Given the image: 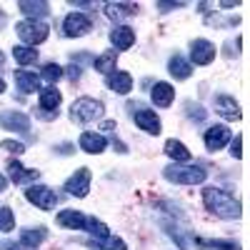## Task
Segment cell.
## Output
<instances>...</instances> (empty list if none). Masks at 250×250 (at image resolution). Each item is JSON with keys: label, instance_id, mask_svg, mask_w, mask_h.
<instances>
[{"label": "cell", "instance_id": "6da1fadb", "mask_svg": "<svg viewBox=\"0 0 250 250\" xmlns=\"http://www.w3.org/2000/svg\"><path fill=\"white\" fill-rule=\"evenodd\" d=\"M203 203L210 213H215L218 218L225 220H235L240 218V200L230 193V190H223V188H205L203 190Z\"/></svg>", "mask_w": 250, "mask_h": 250}, {"label": "cell", "instance_id": "7a4b0ae2", "mask_svg": "<svg viewBox=\"0 0 250 250\" xmlns=\"http://www.w3.org/2000/svg\"><path fill=\"white\" fill-rule=\"evenodd\" d=\"M163 175H165V180H170L175 185H200L208 178V173L203 168H198V165H180V163L168 165L163 170Z\"/></svg>", "mask_w": 250, "mask_h": 250}, {"label": "cell", "instance_id": "3957f363", "mask_svg": "<svg viewBox=\"0 0 250 250\" xmlns=\"http://www.w3.org/2000/svg\"><path fill=\"white\" fill-rule=\"evenodd\" d=\"M105 113V105L95 98H78L70 105V120L73 123H93Z\"/></svg>", "mask_w": 250, "mask_h": 250}, {"label": "cell", "instance_id": "277c9868", "mask_svg": "<svg viewBox=\"0 0 250 250\" xmlns=\"http://www.w3.org/2000/svg\"><path fill=\"white\" fill-rule=\"evenodd\" d=\"M15 30H18V38L23 40L25 45L35 48L38 43H43V40L48 38V30L50 28L45 23H40V20H23V23L15 25Z\"/></svg>", "mask_w": 250, "mask_h": 250}, {"label": "cell", "instance_id": "5b68a950", "mask_svg": "<svg viewBox=\"0 0 250 250\" xmlns=\"http://www.w3.org/2000/svg\"><path fill=\"white\" fill-rule=\"evenodd\" d=\"M128 110H130V115H133V120H135V125H138L140 130L150 133V135H158L160 133V118L155 115V110H145V108L135 105V103H130Z\"/></svg>", "mask_w": 250, "mask_h": 250}, {"label": "cell", "instance_id": "8992f818", "mask_svg": "<svg viewBox=\"0 0 250 250\" xmlns=\"http://www.w3.org/2000/svg\"><path fill=\"white\" fill-rule=\"evenodd\" d=\"M25 198H28L33 205H38L40 210H53L55 203H58L55 193L50 190L48 185H30L28 190H25Z\"/></svg>", "mask_w": 250, "mask_h": 250}, {"label": "cell", "instance_id": "52a82bcc", "mask_svg": "<svg viewBox=\"0 0 250 250\" xmlns=\"http://www.w3.org/2000/svg\"><path fill=\"white\" fill-rule=\"evenodd\" d=\"M90 18L88 15H83V13H70L65 20H62V33H65L68 38H80V35H85L90 33Z\"/></svg>", "mask_w": 250, "mask_h": 250}, {"label": "cell", "instance_id": "ba28073f", "mask_svg": "<svg viewBox=\"0 0 250 250\" xmlns=\"http://www.w3.org/2000/svg\"><path fill=\"white\" fill-rule=\"evenodd\" d=\"M90 168H80V170H75V175H70L68 178V183H65V190L70 193V195H75V198H85L88 195V190H90Z\"/></svg>", "mask_w": 250, "mask_h": 250}, {"label": "cell", "instance_id": "9c48e42d", "mask_svg": "<svg viewBox=\"0 0 250 250\" xmlns=\"http://www.w3.org/2000/svg\"><path fill=\"white\" fill-rule=\"evenodd\" d=\"M215 45L210 43V40H193L190 43V58L195 65H210V62L215 60Z\"/></svg>", "mask_w": 250, "mask_h": 250}, {"label": "cell", "instance_id": "30bf717a", "mask_svg": "<svg viewBox=\"0 0 250 250\" xmlns=\"http://www.w3.org/2000/svg\"><path fill=\"white\" fill-rule=\"evenodd\" d=\"M0 125L5 130H13V133H28L30 130V118L20 110H8L0 115Z\"/></svg>", "mask_w": 250, "mask_h": 250}, {"label": "cell", "instance_id": "8fae6325", "mask_svg": "<svg viewBox=\"0 0 250 250\" xmlns=\"http://www.w3.org/2000/svg\"><path fill=\"white\" fill-rule=\"evenodd\" d=\"M203 140H205V148L208 150H220L223 145L230 140V130H228V125H213V128L205 130Z\"/></svg>", "mask_w": 250, "mask_h": 250}, {"label": "cell", "instance_id": "7c38bea8", "mask_svg": "<svg viewBox=\"0 0 250 250\" xmlns=\"http://www.w3.org/2000/svg\"><path fill=\"white\" fill-rule=\"evenodd\" d=\"M215 113L223 115L225 120H240V108H238L235 98H230V95H218L215 98Z\"/></svg>", "mask_w": 250, "mask_h": 250}, {"label": "cell", "instance_id": "4fadbf2b", "mask_svg": "<svg viewBox=\"0 0 250 250\" xmlns=\"http://www.w3.org/2000/svg\"><path fill=\"white\" fill-rule=\"evenodd\" d=\"M110 43L118 48V50H128L133 43H135V30L128 28V25H118L110 30Z\"/></svg>", "mask_w": 250, "mask_h": 250}, {"label": "cell", "instance_id": "5bb4252c", "mask_svg": "<svg viewBox=\"0 0 250 250\" xmlns=\"http://www.w3.org/2000/svg\"><path fill=\"white\" fill-rule=\"evenodd\" d=\"M108 88L118 95H125V93H130L133 90V78L130 73H125V70H115L108 75Z\"/></svg>", "mask_w": 250, "mask_h": 250}, {"label": "cell", "instance_id": "9a60e30c", "mask_svg": "<svg viewBox=\"0 0 250 250\" xmlns=\"http://www.w3.org/2000/svg\"><path fill=\"white\" fill-rule=\"evenodd\" d=\"M8 178L13 183H30L40 178V170H25L18 160H8Z\"/></svg>", "mask_w": 250, "mask_h": 250}, {"label": "cell", "instance_id": "2e32d148", "mask_svg": "<svg viewBox=\"0 0 250 250\" xmlns=\"http://www.w3.org/2000/svg\"><path fill=\"white\" fill-rule=\"evenodd\" d=\"M150 98H153V103H155L158 108H168L170 103H173V98H175V90H173L170 83H155Z\"/></svg>", "mask_w": 250, "mask_h": 250}, {"label": "cell", "instance_id": "e0dca14e", "mask_svg": "<svg viewBox=\"0 0 250 250\" xmlns=\"http://www.w3.org/2000/svg\"><path fill=\"white\" fill-rule=\"evenodd\" d=\"M15 85L20 93H35L40 90V78L30 70H15Z\"/></svg>", "mask_w": 250, "mask_h": 250}, {"label": "cell", "instance_id": "ac0fdd59", "mask_svg": "<svg viewBox=\"0 0 250 250\" xmlns=\"http://www.w3.org/2000/svg\"><path fill=\"white\" fill-rule=\"evenodd\" d=\"M80 150H85L90 155H98L105 150V138L100 133H83L80 135Z\"/></svg>", "mask_w": 250, "mask_h": 250}, {"label": "cell", "instance_id": "d6986e66", "mask_svg": "<svg viewBox=\"0 0 250 250\" xmlns=\"http://www.w3.org/2000/svg\"><path fill=\"white\" fill-rule=\"evenodd\" d=\"M138 13L135 3H105V15L110 20H123V18H130Z\"/></svg>", "mask_w": 250, "mask_h": 250}, {"label": "cell", "instance_id": "ffe728a7", "mask_svg": "<svg viewBox=\"0 0 250 250\" xmlns=\"http://www.w3.org/2000/svg\"><path fill=\"white\" fill-rule=\"evenodd\" d=\"M60 100H62V95H60V90H55V85H48L40 90V108L48 113H58Z\"/></svg>", "mask_w": 250, "mask_h": 250}, {"label": "cell", "instance_id": "44dd1931", "mask_svg": "<svg viewBox=\"0 0 250 250\" xmlns=\"http://www.w3.org/2000/svg\"><path fill=\"white\" fill-rule=\"evenodd\" d=\"M45 228H25L23 233H20V245L28 248V250H35L40 243L45 240Z\"/></svg>", "mask_w": 250, "mask_h": 250}, {"label": "cell", "instance_id": "7402d4cb", "mask_svg": "<svg viewBox=\"0 0 250 250\" xmlns=\"http://www.w3.org/2000/svg\"><path fill=\"white\" fill-rule=\"evenodd\" d=\"M58 223L62 228H70V230H83V225H85V215L80 210H60L58 213Z\"/></svg>", "mask_w": 250, "mask_h": 250}, {"label": "cell", "instance_id": "603a6c76", "mask_svg": "<svg viewBox=\"0 0 250 250\" xmlns=\"http://www.w3.org/2000/svg\"><path fill=\"white\" fill-rule=\"evenodd\" d=\"M168 70H170V75H173L175 80H185V78H190V73H193L190 62H188L185 58H180V55H173V58H170Z\"/></svg>", "mask_w": 250, "mask_h": 250}, {"label": "cell", "instance_id": "cb8c5ba5", "mask_svg": "<svg viewBox=\"0 0 250 250\" xmlns=\"http://www.w3.org/2000/svg\"><path fill=\"white\" fill-rule=\"evenodd\" d=\"M18 8H20V13L30 15L33 20H35V18H45V15L50 13V5L43 3V0H38V3H30V0H20Z\"/></svg>", "mask_w": 250, "mask_h": 250}, {"label": "cell", "instance_id": "d4e9b609", "mask_svg": "<svg viewBox=\"0 0 250 250\" xmlns=\"http://www.w3.org/2000/svg\"><path fill=\"white\" fill-rule=\"evenodd\" d=\"M165 155L173 158L175 163H188V160H190V150H188L180 140H173V138L165 143Z\"/></svg>", "mask_w": 250, "mask_h": 250}, {"label": "cell", "instance_id": "484cf974", "mask_svg": "<svg viewBox=\"0 0 250 250\" xmlns=\"http://www.w3.org/2000/svg\"><path fill=\"white\" fill-rule=\"evenodd\" d=\"M115 62H118L115 50H105L100 58H95V60H93V65H95V70H98V73L110 75V73H115Z\"/></svg>", "mask_w": 250, "mask_h": 250}, {"label": "cell", "instance_id": "4316f807", "mask_svg": "<svg viewBox=\"0 0 250 250\" xmlns=\"http://www.w3.org/2000/svg\"><path fill=\"white\" fill-rule=\"evenodd\" d=\"M83 230H88V233L95 235V238H108V235H110V230H108L105 223L98 220V218H88V215H85V225H83Z\"/></svg>", "mask_w": 250, "mask_h": 250}, {"label": "cell", "instance_id": "83f0119b", "mask_svg": "<svg viewBox=\"0 0 250 250\" xmlns=\"http://www.w3.org/2000/svg\"><path fill=\"white\" fill-rule=\"evenodd\" d=\"M88 245L100 248V250H128V245H125L120 238H113V235H108V238H95V240H90Z\"/></svg>", "mask_w": 250, "mask_h": 250}, {"label": "cell", "instance_id": "f1b7e54d", "mask_svg": "<svg viewBox=\"0 0 250 250\" xmlns=\"http://www.w3.org/2000/svg\"><path fill=\"white\" fill-rule=\"evenodd\" d=\"M13 55H15V60L20 62V65H30V62L38 60V50L30 48V45H15Z\"/></svg>", "mask_w": 250, "mask_h": 250}, {"label": "cell", "instance_id": "f546056e", "mask_svg": "<svg viewBox=\"0 0 250 250\" xmlns=\"http://www.w3.org/2000/svg\"><path fill=\"white\" fill-rule=\"evenodd\" d=\"M198 245L203 248H213V250H240L238 243H230V240H203V238H195Z\"/></svg>", "mask_w": 250, "mask_h": 250}, {"label": "cell", "instance_id": "4dcf8cb0", "mask_svg": "<svg viewBox=\"0 0 250 250\" xmlns=\"http://www.w3.org/2000/svg\"><path fill=\"white\" fill-rule=\"evenodd\" d=\"M43 78L53 85L55 80H60V78H62V68H60V65H55V62H48V65L43 68Z\"/></svg>", "mask_w": 250, "mask_h": 250}, {"label": "cell", "instance_id": "1f68e13d", "mask_svg": "<svg viewBox=\"0 0 250 250\" xmlns=\"http://www.w3.org/2000/svg\"><path fill=\"white\" fill-rule=\"evenodd\" d=\"M13 225H15L13 210L10 208H0V230H13Z\"/></svg>", "mask_w": 250, "mask_h": 250}, {"label": "cell", "instance_id": "d6a6232c", "mask_svg": "<svg viewBox=\"0 0 250 250\" xmlns=\"http://www.w3.org/2000/svg\"><path fill=\"white\" fill-rule=\"evenodd\" d=\"M0 148L8 150V153H15V155L25 153V145L23 143H15V140H3V143H0Z\"/></svg>", "mask_w": 250, "mask_h": 250}, {"label": "cell", "instance_id": "836d02e7", "mask_svg": "<svg viewBox=\"0 0 250 250\" xmlns=\"http://www.w3.org/2000/svg\"><path fill=\"white\" fill-rule=\"evenodd\" d=\"M230 155H233V158H243V138H240V135H235V138L230 140Z\"/></svg>", "mask_w": 250, "mask_h": 250}, {"label": "cell", "instance_id": "e575fe53", "mask_svg": "<svg viewBox=\"0 0 250 250\" xmlns=\"http://www.w3.org/2000/svg\"><path fill=\"white\" fill-rule=\"evenodd\" d=\"M188 115L195 118V120H203V118H205V110H203L200 105H193V103H188Z\"/></svg>", "mask_w": 250, "mask_h": 250}, {"label": "cell", "instance_id": "d590c367", "mask_svg": "<svg viewBox=\"0 0 250 250\" xmlns=\"http://www.w3.org/2000/svg\"><path fill=\"white\" fill-rule=\"evenodd\" d=\"M0 250H28V248H23L20 243H13V240H5V243H0Z\"/></svg>", "mask_w": 250, "mask_h": 250}, {"label": "cell", "instance_id": "8d00e7d4", "mask_svg": "<svg viewBox=\"0 0 250 250\" xmlns=\"http://www.w3.org/2000/svg\"><path fill=\"white\" fill-rule=\"evenodd\" d=\"M35 115H38V118H43V120H55V118H58V113H48V110H43V108H38Z\"/></svg>", "mask_w": 250, "mask_h": 250}, {"label": "cell", "instance_id": "74e56055", "mask_svg": "<svg viewBox=\"0 0 250 250\" xmlns=\"http://www.w3.org/2000/svg\"><path fill=\"white\" fill-rule=\"evenodd\" d=\"M185 3H158V8L163 10V13H168V10H173V8H183Z\"/></svg>", "mask_w": 250, "mask_h": 250}, {"label": "cell", "instance_id": "f35d334b", "mask_svg": "<svg viewBox=\"0 0 250 250\" xmlns=\"http://www.w3.org/2000/svg\"><path fill=\"white\" fill-rule=\"evenodd\" d=\"M100 130L103 133H115V120H105V123L100 125Z\"/></svg>", "mask_w": 250, "mask_h": 250}, {"label": "cell", "instance_id": "ab89813d", "mask_svg": "<svg viewBox=\"0 0 250 250\" xmlns=\"http://www.w3.org/2000/svg\"><path fill=\"white\" fill-rule=\"evenodd\" d=\"M68 75H70V80H78V78H80V68H78V65H70V68H68Z\"/></svg>", "mask_w": 250, "mask_h": 250}, {"label": "cell", "instance_id": "60d3db41", "mask_svg": "<svg viewBox=\"0 0 250 250\" xmlns=\"http://www.w3.org/2000/svg\"><path fill=\"white\" fill-rule=\"evenodd\" d=\"M5 23H8V15L0 10V28H5Z\"/></svg>", "mask_w": 250, "mask_h": 250}, {"label": "cell", "instance_id": "b9f144b4", "mask_svg": "<svg viewBox=\"0 0 250 250\" xmlns=\"http://www.w3.org/2000/svg\"><path fill=\"white\" fill-rule=\"evenodd\" d=\"M3 188H5V178L0 175V193H3Z\"/></svg>", "mask_w": 250, "mask_h": 250}, {"label": "cell", "instance_id": "7bdbcfd3", "mask_svg": "<svg viewBox=\"0 0 250 250\" xmlns=\"http://www.w3.org/2000/svg\"><path fill=\"white\" fill-rule=\"evenodd\" d=\"M3 90H5V83H3V80H0V93H3Z\"/></svg>", "mask_w": 250, "mask_h": 250}, {"label": "cell", "instance_id": "ee69618b", "mask_svg": "<svg viewBox=\"0 0 250 250\" xmlns=\"http://www.w3.org/2000/svg\"><path fill=\"white\" fill-rule=\"evenodd\" d=\"M3 60H5V55H3V53H0V65H3Z\"/></svg>", "mask_w": 250, "mask_h": 250}]
</instances>
